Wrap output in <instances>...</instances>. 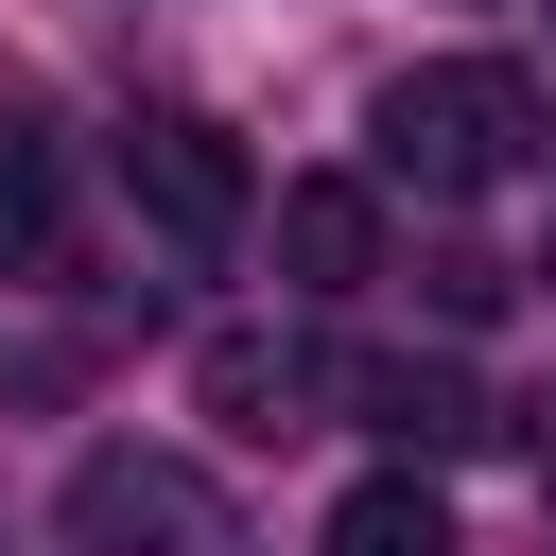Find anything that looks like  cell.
Returning a JSON list of instances; mask_svg holds the SVG:
<instances>
[{"label":"cell","instance_id":"cell-1","mask_svg":"<svg viewBox=\"0 0 556 556\" xmlns=\"http://www.w3.org/2000/svg\"><path fill=\"white\" fill-rule=\"evenodd\" d=\"M521 156H539V87H521L504 52H434V70L382 87V174H400V191L452 208V191H504Z\"/></svg>","mask_w":556,"mask_h":556},{"label":"cell","instance_id":"cell-2","mask_svg":"<svg viewBox=\"0 0 556 556\" xmlns=\"http://www.w3.org/2000/svg\"><path fill=\"white\" fill-rule=\"evenodd\" d=\"M122 191H139L174 243H243V208H261V174H243V139H226L208 104H139V122H122Z\"/></svg>","mask_w":556,"mask_h":556},{"label":"cell","instance_id":"cell-3","mask_svg":"<svg viewBox=\"0 0 556 556\" xmlns=\"http://www.w3.org/2000/svg\"><path fill=\"white\" fill-rule=\"evenodd\" d=\"M70 539H226V486L174 452H87L70 469Z\"/></svg>","mask_w":556,"mask_h":556},{"label":"cell","instance_id":"cell-4","mask_svg":"<svg viewBox=\"0 0 556 556\" xmlns=\"http://www.w3.org/2000/svg\"><path fill=\"white\" fill-rule=\"evenodd\" d=\"M278 278L295 295H365L382 278V191L365 174H295L278 191Z\"/></svg>","mask_w":556,"mask_h":556},{"label":"cell","instance_id":"cell-5","mask_svg":"<svg viewBox=\"0 0 556 556\" xmlns=\"http://www.w3.org/2000/svg\"><path fill=\"white\" fill-rule=\"evenodd\" d=\"M191 400H208V434H295L313 365H295V348H261V330H208V348H191Z\"/></svg>","mask_w":556,"mask_h":556},{"label":"cell","instance_id":"cell-6","mask_svg":"<svg viewBox=\"0 0 556 556\" xmlns=\"http://www.w3.org/2000/svg\"><path fill=\"white\" fill-rule=\"evenodd\" d=\"M348 400H365L400 452H469V434H486V400H469L452 365H417V348H400V365H348Z\"/></svg>","mask_w":556,"mask_h":556},{"label":"cell","instance_id":"cell-7","mask_svg":"<svg viewBox=\"0 0 556 556\" xmlns=\"http://www.w3.org/2000/svg\"><path fill=\"white\" fill-rule=\"evenodd\" d=\"M330 539H348V556H434V539H452V486H434V452L365 469V486L330 504Z\"/></svg>","mask_w":556,"mask_h":556},{"label":"cell","instance_id":"cell-8","mask_svg":"<svg viewBox=\"0 0 556 556\" xmlns=\"http://www.w3.org/2000/svg\"><path fill=\"white\" fill-rule=\"evenodd\" d=\"M417 278H434V313H452V330H469V313H504V261H469V243H434Z\"/></svg>","mask_w":556,"mask_h":556},{"label":"cell","instance_id":"cell-9","mask_svg":"<svg viewBox=\"0 0 556 556\" xmlns=\"http://www.w3.org/2000/svg\"><path fill=\"white\" fill-rule=\"evenodd\" d=\"M0 243H17V261H35V243H52V174H35V156H17V139H0Z\"/></svg>","mask_w":556,"mask_h":556}]
</instances>
